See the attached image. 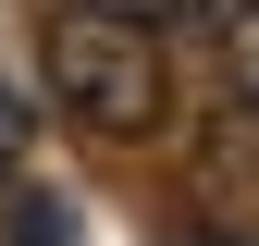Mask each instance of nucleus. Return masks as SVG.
Returning <instances> with one entry per match:
<instances>
[{"label":"nucleus","mask_w":259,"mask_h":246,"mask_svg":"<svg viewBox=\"0 0 259 246\" xmlns=\"http://www.w3.org/2000/svg\"><path fill=\"white\" fill-rule=\"evenodd\" d=\"M198 197L222 209V222H235V209H259V99H235L198 136Z\"/></svg>","instance_id":"2"},{"label":"nucleus","mask_w":259,"mask_h":246,"mask_svg":"<svg viewBox=\"0 0 259 246\" xmlns=\"http://www.w3.org/2000/svg\"><path fill=\"white\" fill-rule=\"evenodd\" d=\"M13 172H25V99L0 86V184H13Z\"/></svg>","instance_id":"6"},{"label":"nucleus","mask_w":259,"mask_h":246,"mask_svg":"<svg viewBox=\"0 0 259 246\" xmlns=\"http://www.w3.org/2000/svg\"><path fill=\"white\" fill-rule=\"evenodd\" d=\"M37 74H50V99L99 148H148L160 123H173V37L111 25V13H87V0H62L37 25Z\"/></svg>","instance_id":"1"},{"label":"nucleus","mask_w":259,"mask_h":246,"mask_svg":"<svg viewBox=\"0 0 259 246\" xmlns=\"http://www.w3.org/2000/svg\"><path fill=\"white\" fill-rule=\"evenodd\" d=\"M210 246H235V234H210Z\"/></svg>","instance_id":"7"},{"label":"nucleus","mask_w":259,"mask_h":246,"mask_svg":"<svg viewBox=\"0 0 259 246\" xmlns=\"http://www.w3.org/2000/svg\"><path fill=\"white\" fill-rule=\"evenodd\" d=\"M0 246H74V222H62L50 197H13V222H0Z\"/></svg>","instance_id":"5"},{"label":"nucleus","mask_w":259,"mask_h":246,"mask_svg":"<svg viewBox=\"0 0 259 246\" xmlns=\"http://www.w3.org/2000/svg\"><path fill=\"white\" fill-rule=\"evenodd\" d=\"M87 13L148 25V37H210V25H222V0H87Z\"/></svg>","instance_id":"3"},{"label":"nucleus","mask_w":259,"mask_h":246,"mask_svg":"<svg viewBox=\"0 0 259 246\" xmlns=\"http://www.w3.org/2000/svg\"><path fill=\"white\" fill-rule=\"evenodd\" d=\"M222 74L235 99H259V0H222Z\"/></svg>","instance_id":"4"}]
</instances>
